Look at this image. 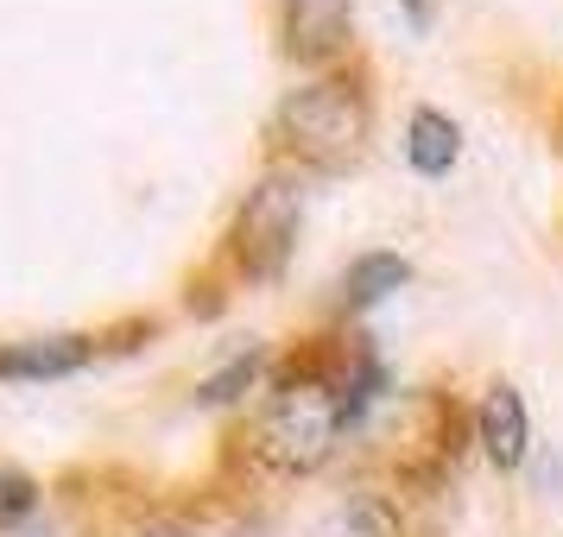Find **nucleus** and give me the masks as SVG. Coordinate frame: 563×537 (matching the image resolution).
<instances>
[{"label":"nucleus","mask_w":563,"mask_h":537,"mask_svg":"<svg viewBox=\"0 0 563 537\" xmlns=\"http://www.w3.org/2000/svg\"><path fill=\"white\" fill-rule=\"evenodd\" d=\"M367 127H374L367 96L342 77H317L305 89H291L273 114V133L298 171H349L367 153Z\"/></svg>","instance_id":"f03ea898"},{"label":"nucleus","mask_w":563,"mask_h":537,"mask_svg":"<svg viewBox=\"0 0 563 537\" xmlns=\"http://www.w3.org/2000/svg\"><path fill=\"white\" fill-rule=\"evenodd\" d=\"M140 537H203V532H190V525H146Z\"/></svg>","instance_id":"f8f14e48"},{"label":"nucleus","mask_w":563,"mask_h":537,"mask_svg":"<svg viewBox=\"0 0 563 537\" xmlns=\"http://www.w3.org/2000/svg\"><path fill=\"white\" fill-rule=\"evenodd\" d=\"M279 26H285V52L298 64H323L349 45L355 0H279Z\"/></svg>","instance_id":"20e7f679"},{"label":"nucleus","mask_w":563,"mask_h":537,"mask_svg":"<svg viewBox=\"0 0 563 537\" xmlns=\"http://www.w3.org/2000/svg\"><path fill=\"white\" fill-rule=\"evenodd\" d=\"M462 158V127L450 114H437V108H411L406 121V165L418 178H443L450 165Z\"/></svg>","instance_id":"0eeeda50"},{"label":"nucleus","mask_w":563,"mask_h":537,"mask_svg":"<svg viewBox=\"0 0 563 537\" xmlns=\"http://www.w3.org/2000/svg\"><path fill=\"white\" fill-rule=\"evenodd\" d=\"M254 380H260V348H247V355H234L222 373H209V380L197 385V405H229V399H241Z\"/></svg>","instance_id":"9d476101"},{"label":"nucleus","mask_w":563,"mask_h":537,"mask_svg":"<svg viewBox=\"0 0 563 537\" xmlns=\"http://www.w3.org/2000/svg\"><path fill=\"white\" fill-rule=\"evenodd\" d=\"M32 506H38V486H32V474H20V468H0V518H26Z\"/></svg>","instance_id":"9b49d317"},{"label":"nucleus","mask_w":563,"mask_h":537,"mask_svg":"<svg viewBox=\"0 0 563 537\" xmlns=\"http://www.w3.org/2000/svg\"><path fill=\"white\" fill-rule=\"evenodd\" d=\"M393 7H406V13H411V20H418V26L431 20V0H393Z\"/></svg>","instance_id":"ddd939ff"},{"label":"nucleus","mask_w":563,"mask_h":537,"mask_svg":"<svg viewBox=\"0 0 563 537\" xmlns=\"http://www.w3.org/2000/svg\"><path fill=\"white\" fill-rule=\"evenodd\" d=\"M475 443H482L487 461H494V468H507V474L532 456V417H526L519 385L494 380L482 392V405H475Z\"/></svg>","instance_id":"39448f33"},{"label":"nucleus","mask_w":563,"mask_h":537,"mask_svg":"<svg viewBox=\"0 0 563 537\" xmlns=\"http://www.w3.org/2000/svg\"><path fill=\"white\" fill-rule=\"evenodd\" d=\"M96 360L89 335H26V342H0V380H64Z\"/></svg>","instance_id":"423d86ee"},{"label":"nucleus","mask_w":563,"mask_h":537,"mask_svg":"<svg viewBox=\"0 0 563 537\" xmlns=\"http://www.w3.org/2000/svg\"><path fill=\"white\" fill-rule=\"evenodd\" d=\"M305 203L310 190L298 171H266V178L247 190V203L234 215V259L247 279H279L291 247H298V228H305Z\"/></svg>","instance_id":"7ed1b4c3"},{"label":"nucleus","mask_w":563,"mask_h":537,"mask_svg":"<svg viewBox=\"0 0 563 537\" xmlns=\"http://www.w3.org/2000/svg\"><path fill=\"white\" fill-rule=\"evenodd\" d=\"M406 279H411L406 254H361V259H349V272H342V304L349 310H374L380 298H393Z\"/></svg>","instance_id":"6e6552de"},{"label":"nucleus","mask_w":563,"mask_h":537,"mask_svg":"<svg viewBox=\"0 0 563 537\" xmlns=\"http://www.w3.org/2000/svg\"><path fill=\"white\" fill-rule=\"evenodd\" d=\"M349 430V392L342 380H330L323 367H298L285 373L266 405H260V424H254V449L260 461H273L285 474H310L335 456V443Z\"/></svg>","instance_id":"f257e3e1"},{"label":"nucleus","mask_w":563,"mask_h":537,"mask_svg":"<svg viewBox=\"0 0 563 537\" xmlns=\"http://www.w3.org/2000/svg\"><path fill=\"white\" fill-rule=\"evenodd\" d=\"M310 537H399V518L386 500H342L310 525Z\"/></svg>","instance_id":"1a4fd4ad"}]
</instances>
